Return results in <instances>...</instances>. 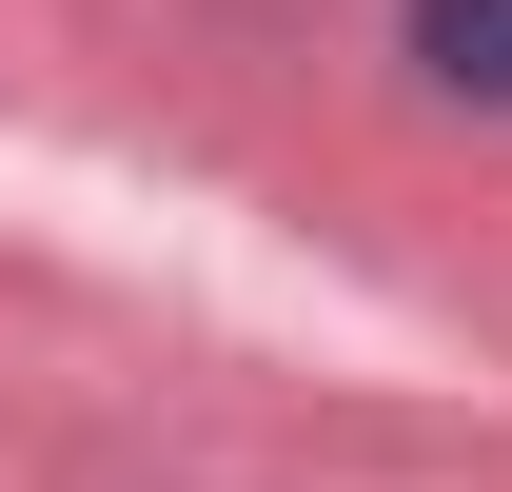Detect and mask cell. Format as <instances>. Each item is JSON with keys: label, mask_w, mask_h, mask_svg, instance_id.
<instances>
[{"label": "cell", "mask_w": 512, "mask_h": 492, "mask_svg": "<svg viewBox=\"0 0 512 492\" xmlns=\"http://www.w3.org/2000/svg\"><path fill=\"white\" fill-rule=\"evenodd\" d=\"M414 60H434L453 99H493V119H512V0H414Z\"/></svg>", "instance_id": "cell-1"}]
</instances>
